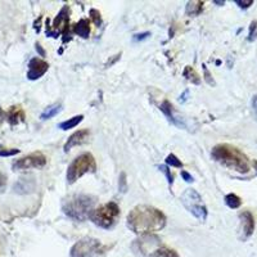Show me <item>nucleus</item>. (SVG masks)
Listing matches in <instances>:
<instances>
[{"instance_id": "6e6552de", "label": "nucleus", "mask_w": 257, "mask_h": 257, "mask_svg": "<svg viewBox=\"0 0 257 257\" xmlns=\"http://www.w3.org/2000/svg\"><path fill=\"white\" fill-rule=\"evenodd\" d=\"M162 243L157 237L152 235H143L140 239L135 241L132 244V250L135 254L140 257H153L154 252L157 251L158 247H161Z\"/></svg>"}, {"instance_id": "4468645a", "label": "nucleus", "mask_w": 257, "mask_h": 257, "mask_svg": "<svg viewBox=\"0 0 257 257\" xmlns=\"http://www.w3.org/2000/svg\"><path fill=\"white\" fill-rule=\"evenodd\" d=\"M242 221V239H247L255 231V218L250 211H243L239 215Z\"/></svg>"}, {"instance_id": "ea45409f", "label": "nucleus", "mask_w": 257, "mask_h": 257, "mask_svg": "<svg viewBox=\"0 0 257 257\" xmlns=\"http://www.w3.org/2000/svg\"><path fill=\"white\" fill-rule=\"evenodd\" d=\"M254 166L256 167V170H257V161H254Z\"/></svg>"}, {"instance_id": "0eeeda50", "label": "nucleus", "mask_w": 257, "mask_h": 257, "mask_svg": "<svg viewBox=\"0 0 257 257\" xmlns=\"http://www.w3.org/2000/svg\"><path fill=\"white\" fill-rule=\"evenodd\" d=\"M102 244L94 238H84L71 248V257H99Z\"/></svg>"}, {"instance_id": "a211bd4d", "label": "nucleus", "mask_w": 257, "mask_h": 257, "mask_svg": "<svg viewBox=\"0 0 257 257\" xmlns=\"http://www.w3.org/2000/svg\"><path fill=\"white\" fill-rule=\"evenodd\" d=\"M203 10V1H189L186 4L185 13L188 16H198Z\"/></svg>"}, {"instance_id": "c9c22d12", "label": "nucleus", "mask_w": 257, "mask_h": 257, "mask_svg": "<svg viewBox=\"0 0 257 257\" xmlns=\"http://www.w3.org/2000/svg\"><path fill=\"white\" fill-rule=\"evenodd\" d=\"M252 108H254L255 116H256V120H257V95H255L254 99H252Z\"/></svg>"}, {"instance_id": "4be33fe9", "label": "nucleus", "mask_w": 257, "mask_h": 257, "mask_svg": "<svg viewBox=\"0 0 257 257\" xmlns=\"http://www.w3.org/2000/svg\"><path fill=\"white\" fill-rule=\"evenodd\" d=\"M153 257H180L175 250L166 247V246H161L157 248V251L154 252Z\"/></svg>"}, {"instance_id": "2eb2a0df", "label": "nucleus", "mask_w": 257, "mask_h": 257, "mask_svg": "<svg viewBox=\"0 0 257 257\" xmlns=\"http://www.w3.org/2000/svg\"><path fill=\"white\" fill-rule=\"evenodd\" d=\"M36 183L35 179L32 176L30 177H21L14 185H13V190L17 194H29L35 190Z\"/></svg>"}, {"instance_id": "bb28decb", "label": "nucleus", "mask_w": 257, "mask_h": 257, "mask_svg": "<svg viewBox=\"0 0 257 257\" xmlns=\"http://www.w3.org/2000/svg\"><path fill=\"white\" fill-rule=\"evenodd\" d=\"M90 18L93 19V22L95 23L98 27L102 25V17H100V13L99 10L96 9H90Z\"/></svg>"}, {"instance_id": "72a5a7b5", "label": "nucleus", "mask_w": 257, "mask_h": 257, "mask_svg": "<svg viewBox=\"0 0 257 257\" xmlns=\"http://www.w3.org/2000/svg\"><path fill=\"white\" fill-rule=\"evenodd\" d=\"M181 177H183L184 180H185L186 183H193L194 181V179H193V176L190 175L189 172H186V171H181Z\"/></svg>"}, {"instance_id": "aec40b11", "label": "nucleus", "mask_w": 257, "mask_h": 257, "mask_svg": "<svg viewBox=\"0 0 257 257\" xmlns=\"http://www.w3.org/2000/svg\"><path fill=\"white\" fill-rule=\"evenodd\" d=\"M83 120H84L83 115L75 116V117L67 120V121L61 122V124H59V128H62V130H70V128H76V126L79 125Z\"/></svg>"}, {"instance_id": "c756f323", "label": "nucleus", "mask_w": 257, "mask_h": 257, "mask_svg": "<svg viewBox=\"0 0 257 257\" xmlns=\"http://www.w3.org/2000/svg\"><path fill=\"white\" fill-rule=\"evenodd\" d=\"M202 67H203V71H205V79H206V81H207V84H209V85H215V81H214L211 74H210L209 70H207V67H206V64H203Z\"/></svg>"}, {"instance_id": "ddd939ff", "label": "nucleus", "mask_w": 257, "mask_h": 257, "mask_svg": "<svg viewBox=\"0 0 257 257\" xmlns=\"http://www.w3.org/2000/svg\"><path fill=\"white\" fill-rule=\"evenodd\" d=\"M89 136L90 131L87 128H83V130H79V131L74 132V134L71 135L70 138L67 139V141H66V144H64L63 147V151L68 152L74 147H77V145H81L84 144V143H86Z\"/></svg>"}, {"instance_id": "a878e982", "label": "nucleus", "mask_w": 257, "mask_h": 257, "mask_svg": "<svg viewBox=\"0 0 257 257\" xmlns=\"http://www.w3.org/2000/svg\"><path fill=\"white\" fill-rule=\"evenodd\" d=\"M158 169H160L161 172H164L165 175H166L167 181H169V185H172V184H173V176H172V173H171L170 169H169L166 165H161V166H158Z\"/></svg>"}, {"instance_id": "423d86ee", "label": "nucleus", "mask_w": 257, "mask_h": 257, "mask_svg": "<svg viewBox=\"0 0 257 257\" xmlns=\"http://www.w3.org/2000/svg\"><path fill=\"white\" fill-rule=\"evenodd\" d=\"M181 203L193 216H196L201 221H205L207 217V207L205 206L202 197L199 196L197 190L192 189V188L186 189L181 194Z\"/></svg>"}, {"instance_id": "f257e3e1", "label": "nucleus", "mask_w": 257, "mask_h": 257, "mask_svg": "<svg viewBox=\"0 0 257 257\" xmlns=\"http://www.w3.org/2000/svg\"><path fill=\"white\" fill-rule=\"evenodd\" d=\"M166 225V216L162 211L148 205H139L128 212V228L140 235H151Z\"/></svg>"}, {"instance_id": "9d476101", "label": "nucleus", "mask_w": 257, "mask_h": 257, "mask_svg": "<svg viewBox=\"0 0 257 257\" xmlns=\"http://www.w3.org/2000/svg\"><path fill=\"white\" fill-rule=\"evenodd\" d=\"M68 22H70V8H68V5H64L53 21V30L54 31H46V35L53 36V38H57L59 34L67 35Z\"/></svg>"}, {"instance_id": "20e7f679", "label": "nucleus", "mask_w": 257, "mask_h": 257, "mask_svg": "<svg viewBox=\"0 0 257 257\" xmlns=\"http://www.w3.org/2000/svg\"><path fill=\"white\" fill-rule=\"evenodd\" d=\"M120 216V207L117 203L109 202L100 206L98 209H94L90 214L89 218L96 226L102 229H111L117 222Z\"/></svg>"}, {"instance_id": "b1692460", "label": "nucleus", "mask_w": 257, "mask_h": 257, "mask_svg": "<svg viewBox=\"0 0 257 257\" xmlns=\"http://www.w3.org/2000/svg\"><path fill=\"white\" fill-rule=\"evenodd\" d=\"M166 164H167V166L180 167V169L183 167V162H181V161H180L179 158H177L176 156H175V154H172V153L169 154V156L166 157Z\"/></svg>"}, {"instance_id": "39448f33", "label": "nucleus", "mask_w": 257, "mask_h": 257, "mask_svg": "<svg viewBox=\"0 0 257 257\" xmlns=\"http://www.w3.org/2000/svg\"><path fill=\"white\" fill-rule=\"evenodd\" d=\"M96 164L93 154L83 153L77 156L67 169V183L74 184L79 177L87 172H95Z\"/></svg>"}, {"instance_id": "7c9ffc66", "label": "nucleus", "mask_w": 257, "mask_h": 257, "mask_svg": "<svg viewBox=\"0 0 257 257\" xmlns=\"http://www.w3.org/2000/svg\"><path fill=\"white\" fill-rule=\"evenodd\" d=\"M151 36V32H143V34H138V35H134L132 40L134 42H141V40H144V39L149 38Z\"/></svg>"}, {"instance_id": "f3484780", "label": "nucleus", "mask_w": 257, "mask_h": 257, "mask_svg": "<svg viewBox=\"0 0 257 257\" xmlns=\"http://www.w3.org/2000/svg\"><path fill=\"white\" fill-rule=\"evenodd\" d=\"M74 32L76 35L81 36L83 39H87L90 35V23L89 19L83 18L80 19L76 25L74 26Z\"/></svg>"}, {"instance_id": "f8f14e48", "label": "nucleus", "mask_w": 257, "mask_h": 257, "mask_svg": "<svg viewBox=\"0 0 257 257\" xmlns=\"http://www.w3.org/2000/svg\"><path fill=\"white\" fill-rule=\"evenodd\" d=\"M160 109L164 112V115L166 116L167 120L172 124V125L177 126V128H186L185 125V121L184 119H181L176 112H175V109H173L172 104H171L169 100H164L162 104L160 106Z\"/></svg>"}, {"instance_id": "1a4fd4ad", "label": "nucleus", "mask_w": 257, "mask_h": 257, "mask_svg": "<svg viewBox=\"0 0 257 257\" xmlns=\"http://www.w3.org/2000/svg\"><path fill=\"white\" fill-rule=\"evenodd\" d=\"M46 165V157L42 152H34V153L25 156L14 161L12 165V169L14 171L30 170V169H42Z\"/></svg>"}, {"instance_id": "cd10ccee", "label": "nucleus", "mask_w": 257, "mask_h": 257, "mask_svg": "<svg viewBox=\"0 0 257 257\" xmlns=\"http://www.w3.org/2000/svg\"><path fill=\"white\" fill-rule=\"evenodd\" d=\"M256 36H257V22L256 21H254L250 26V36H248V40H250V42H254L255 39H256Z\"/></svg>"}, {"instance_id": "2f4dec72", "label": "nucleus", "mask_w": 257, "mask_h": 257, "mask_svg": "<svg viewBox=\"0 0 257 257\" xmlns=\"http://www.w3.org/2000/svg\"><path fill=\"white\" fill-rule=\"evenodd\" d=\"M235 4H238V5L241 6V8H243V9H246V8H248V6L252 5V4H254V1H252V0H248V1H242V0H235Z\"/></svg>"}, {"instance_id": "f704fd0d", "label": "nucleus", "mask_w": 257, "mask_h": 257, "mask_svg": "<svg viewBox=\"0 0 257 257\" xmlns=\"http://www.w3.org/2000/svg\"><path fill=\"white\" fill-rule=\"evenodd\" d=\"M35 46H36V50H38V53L40 55H42V57H45V50L44 49H43V46L40 44H39V43H36L35 44Z\"/></svg>"}, {"instance_id": "473e14b6", "label": "nucleus", "mask_w": 257, "mask_h": 257, "mask_svg": "<svg viewBox=\"0 0 257 257\" xmlns=\"http://www.w3.org/2000/svg\"><path fill=\"white\" fill-rule=\"evenodd\" d=\"M6 186V176L3 172H0V193L4 192Z\"/></svg>"}, {"instance_id": "7ed1b4c3", "label": "nucleus", "mask_w": 257, "mask_h": 257, "mask_svg": "<svg viewBox=\"0 0 257 257\" xmlns=\"http://www.w3.org/2000/svg\"><path fill=\"white\" fill-rule=\"evenodd\" d=\"M96 199L86 194H72L62 202V210L68 217L77 220V221H85L89 218L90 214L94 210Z\"/></svg>"}, {"instance_id": "5701e85b", "label": "nucleus", "mask_w": 257, "mask_h": 257, "mask_svg": "<svg viewBox=\"0 0 257 257\" xmlns=\"http://www.w3.org/2000/svg\"><path fill=\"white\" fill-rule=\"evenodd\" d=\"M225 203H226V206L230 207V209H238V207H241L242 201L237 194L230 193V194H228V196L225 197Z\"/></svg>"}, {"instance_id": "6ab92c4d", "label": "nucleus", "mask_w": 257, "mask_h": 257, "mask_svg": "<svg viewBox=\"0 0 257 257\" xmlns=\"http://www.w3.org/2000/svg\"><path fill=\"white\" fill-rule=\"evenodd\" d=\"M62 111V104H51V106L46 107L45 108L44 112L42 113V116H40V119L42 120H49L51 119V117H54V116H57L58 113L61 112Z\"/></svg>"}, {"instance_id": "58836bf2", "label": "nucleus", "mask_w": 257, "mask_h": 257, "mask_svg": "<svg viewBox=\"0 0 257 257\" xmlns=\"http://www.w3.org/2000/svg\"><path fill=\"white\" fill-rule=\"evenodd\" d=\"M215 4H224V1H214Z\"/></svg>"}, {"instance_id": "9b49d317", "label": "nucleus", "mask_w": 257, "mask_h": 257, "mask_svg": "<svg viewBox=\"0 0 257 257\" xmlns=\"http://www.w3.org/2000/svg\"><path fill=\"white\" fill-rule=\"evenodd\" d=\"M49 64L40 58H32L29 63V71H27V79L31 81L38 80L42 76H44L45 72L48 71Z\"/></svg>"}, {"instance_id": "4c0bfd02", "label": "nucleus", "mask_w": 257, "mask_h": 257, "mask_svg": "<svg viewBox=\"0 0 257 257\" xmlns=\"http://www.w3.org/2000/svg\"><path fill=\"white\" fill-rule=\"evenodd\" d=\"M4 119H6V113L4 112L3 109L0 108V124H1V122L4 121Z\"/></svg>"}, {"instance_id": "f03ea898", "label": "nucleus", "mask_w": 257, "mask_h": 257, "mask_svg": "<svg viewBox=\"0 0 257 257\" xmlns=\"http://www.w3.org/2000/svg\"><path fill=\"white\" fill-rule=\"evenodd\" d=\"M211 156L216 162L228 167L230 170L241 173H246L250 171L247 156L239 151L237 147H233L230 144H217L212 149Z\"/></svg>"}, {"instance_id": "412c9836", "label": "nucleus", "mask_w": 257, "mask_h": 257, "mask_svg": "<svg viewBox=\"0 0 257 257\" xmlns=\"http://www.w3.org/2000/svg\"><path fill=\"white\" fill-rule=\"evenodd\" d=\"M183 75L186 80L190 81L192 84H196V85H199V84H201V79H199L198 74H197L196 70H194L193 67H190V66H186L185 70H184V72H183Z\"/></svg>"}, {"instance_id": "393cba45", "label": "nucleus", "mask_w": 257, "mask_h": 257, "mask_svg": "<svg viewBox=\"0 0 257 257\" xmlns=\"http://www.w3.org/2000/svg\"><path fill=\"white\" fill-rule=\"evenodd\" d=\"M19 153V149L17 148H1L0 147V157H12Z\"/></svg>"}, {"instance_id": "e433bc0d", "label": "nucleus", "mask_w": 257, "mask_h": 257, "mask_svg": "<svg viewBox=\"0 0 257 257\" xmlns=\"http://www.w3.org/2000/svg\"><path fill=\"white\" fill-rule=\"evenodd\" d=\"M120 57H121V53H120V54H117V55H115V58H113L112 61H111V62H108V63L106 64L107 67H111V66H112V64L115 63L116 61H119V59H120Z\"/></svg>"}, {"instance_id": "dca6fc26", "label": "nucleus", "mask_w": 257, "mask_h": 257, "mask_svg": "<svg viewBox=\"0 0 257 257\" xmlns=\"http://www.w3.org/2000/svg\"><path fill=\"white\" fill-rule=\"evenodd\" d=\"M6 120L9 122L10 125H18L19 122L25 121V112L23 109L19 106H13L10 107V109L6 113Z\"/></svg>"}, {"instance_id": "c85d7f7f", "label": "nucleus", "mask_w": 257, "mask_h": 257, "mask_svg": "<svg viewBox=\"0 0 257 257\" xmlns=\"http://www.w3.org/2000/svg\"><path fill=\"white\" fill-rule=\"evenodd\" d=\"M119 188H120V190H121V192H126V189H128V183H126L125 172H122L121 176H120Z\"/></svg>"}]
</instances>
